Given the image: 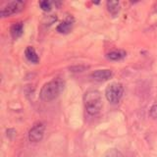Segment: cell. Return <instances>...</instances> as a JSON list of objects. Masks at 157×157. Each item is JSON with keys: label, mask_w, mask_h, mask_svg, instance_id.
I'll use <instances>...</instances> for the list:
<instances>
[{"label": "cell", "mask_w": 157, "mask_h": 157, "mask_svg": "<svg viewBox=\"0 0 157 157\" xmlns=\"http://www.w3.org/2000/svg\"><path fill=\"white\" fill-rule=\"evenodd\" d=\"M104 157H124V156H123L122 152L119 151L118 149L111 148V149H108L105 152Z\"/></svg>", "instance_id": "cell-12"}, {"label": "cell", "mask_w": 157, "mask_h": 157, "mask_svg": "<svg viewBox=\"0 0 157 157\" xmlns=\"http://www.w3.org/2000/svg\"><path fill=\"white\" fill-rule=\"evenodd\" d=\"M150 116L153 119H157V104H154L150 108Z\"/></svg>", "instance_id": "cell-14"}, {"label": "cell", "mask_w": 157, "mask_h": 157, "mask_svg": "<svg viewBox=\"0 0 157 157\" xmlns=\"http://www.w3.org/2000/svg\"><path fill=\"white\" fill-rule=\"evenodd\" d=\"M44 130H45V126H44V124H42V123L38 122L36 124H34L29 132V141H32V142L40 141L44 135Z\"/></svg>", "instance_id": "cell-5"}, {"label": "cell", "mask_w": 157, "mask_h": 157, "mask_svg": "<svg viewBox=\"0 0 157 157\" xmlns=\"http://www.w3.org/2000/svg\"><path fill=\"white\" fill-rule=\"evenodd\" d=\"M25 55H26V58L29 62H32L33 64H36L39 61L38 55L36 54V50H34V48L33 46H28L26 48V50H25Z\"/></svg>", "instance_id": "cell-7"}, {"label": "cell", "mask_w": 157, "mask_h": 157, "mask_svg": "<svg viewBox=\"0 0 157 157\" xmlns=\"http://www.w3.org/2000/svg\"><path fill=\"white\" fill-rule=\"evenodd\" d=\"M39 6H40V8L43 10V11H45V12L50 11L51 8H52L51 2L50 1H47V0H43V1L39 2Z\"/></svg>", "instance_id": "cell-13"}, {"label": "cell", "mask_w": 157, "mask_h": 157, "mask_svg": "<svg viewBox=\"0 0 157 157\" xmlns=\"http://www.w3.org/2000/svg\"><path fill=\"white\" fill-rule=\"evenodd\" d=\"M126 55H127V53L124 50H114L107 54V58L112 61H119V60H122V59H124Z\"/></svg>", "instance_id": "cell-10"}, {"label": "cell", "mask_w": 157, "mask_h": 157, "mask_svg": "<svg viewBox=\"0 0 157 157\" xmlns=\"http://www.w3.org/2000/svg\"><path fill=\"white\" fill-rule=\"evenodd\" d=\"M123 93H124V87L120 82H112L109 86H107L105 90L106 99L113 104L121 100Z\"/></svg>", "instance_id": "cell-3"}, {"label": "cell", "mask_w": 157, "mask_h": 157, "mask_svg": "<svg viewBox=\"0 0 157 157\" xmlns=\"http://www.w3.org/2000/svg\"><path fill=\"white\" fill-rule=\"evenodd\" d=\"M108 11H109L112 15H117L120 11V2L117 1V0H109L106 3Z\"/></svg>", "instance_id": "cell-11"}, {"label": "cell", "mask_w": 157, "mask_h": 157, "mask_svg": "<svg viewBox=\"0 0 157 157\" xmlns=\"http://www.w3.org/2000/svg\"><path fill=\"white\" fill-rule=\"evenodd\" d=\"M64 88H65V82L62 78H53L41 87L40 92H39V97L44 102H50L56 99L61 94Z\"/></svg>", "instance_id": "cell-1"}, {"label": "cell", "mask_w": 157, "mask_h": 157, "mask_svg": "<svg viewBox=\"0 0 157 157\" xmlns=\"http://www.w3.org/2000/svg\"><path fill=\"white\" fill-rule=\"evenodd\" d=\"M24 33V25L23 23H15L11 28V36L14 39H17L22 36Z\"/></svg>", "instance_id": "cell-9"}, {"label": "cell", "mask_w": 157, "mask_h": 157, "mask_svg": "<svg viewBox=\"0 0 157 157\" xmlns=\"http://www.w3.org/2000/svg\"><path fill=\"white\" fill-rule=\"evenodd\" d=\"M83 103L90 115H96L102 108V97L97 90H88L83 95Z\"/></svg>", "instance_id": "cell-2"}, {"label": "cell", "mask_w": 157, "mask_h": 157, "mask_svg": "<svg viewBox=\"0 0 157 157\" xmlns=\"http://www.w3.org/2000/svg\"><path fill=\"white\" fill-rule=\"evenodd\" d=\"M73 27V20L67 19L57 26V32L60 33H68Z\"/></svg>", "instance_id": "cell-8"}, {"label": "cell", "mask_w": 157, "mask_h": 157, "mask_svg": "<svg viewBox=\"0 0 157 157\" xmlns=\"http://www.w3.org/2000/svg\"><path fill=\"white\" fill-rule=\"evenodd\" d=\"M25 7V2L21 1V0H14V1L9 2L7 5L1 9L0 11V16L2 18L4 17H10L11 15L17 14L21 12Z\"/></svg>", "instance_id": "cell-4"}, {"label": "cell", "mask_w": 157, "mask_h": 157, "mask_svg": "<svg viewBox=\"0 0 157 157\" xmlns=\"http://www.w3.org/2000/svg\"><path fill=\"white\" fill-rule=\"evenodd\" d=\"M112 75H113L112 71L106 69V70H96V71H94L90 75V77L96 82H105V81L109 80V78L112 77Z\"/></svg>", "instance_id": "cell-6"}]
</instances>
